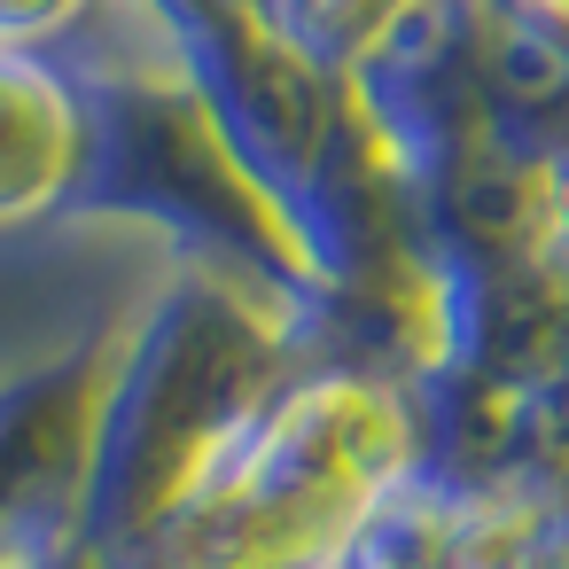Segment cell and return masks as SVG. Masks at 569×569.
I'll return each instance as SVG.
<instances>
[{"label":"cell","mask_w":569,"mask_h":569,"mask_svg":"<svg viewBox=\"0 0 569 569\" xmlns=\"http://www.w3.org/2000/svg\"><path fill=\"white\" fill-rule=\"evenodd\" d=\"M390 9L398 0H312L320 32H375V24H390Z\"/></svg>","instance_id":"cell-2"},{"label":"cell","mask_w":569,"mask_h":569,"mask_svg":"<svg viewBox=\"0 0 569 569\" xmlns=\"http://www.w3.org/2000/svg\"><path fill=\"white\" fill-rule=\"evenodd\" d=\"M538 9H553V17H561V24H569V0H538Z\"/></svg>","instance_id":"cell-3"},{"label":"cell","mask_w":569,"mask_h":569,"mask_svg":"<svg viewBox=\"0 0 569 569\" xmlns=\"http://www.w3.org/2000/svg\"><path fill=\"white\" fill-rule=\"evenodd\" d=\"M71 157V126L56 110V94L17 71V63H0V203H32L56 188Z\"/></svg>","instance_id":"cell-1"}]
</instances>
